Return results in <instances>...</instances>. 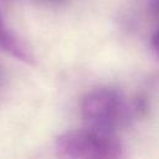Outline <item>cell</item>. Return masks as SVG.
Returning a JSON list of instances; mask_svg holds the SVG:
<instances>
[{"label": "cell", "instance_id": "cell-4", "mask_svg": "<svg viewBox=\"0 0 159 159\" xmlns=\"http://www.w3.org/2000/svg\"><path fill=\"white\" fill-rule=\"evenodd\" d=\"M148 5H149V12H150V15L154 19L159 20V0H149Z\"/></svg>", "mask_w": 159, "mask_h": 159}, {"label": "cell", "instance_id": "cell-1", "mask_svg": "<svg viewBox=\"0 0 159 159\" xmlns=\"http://www.w3.org/2000/svg\"><path fill=\"white\" fill-rule=\"evenodd\" d=\"M144 114L145 109L139 97L130 101L113 87L94 88L81 102L84 127L113 134Z\"/></svg>", "mask_w": 159, "mask_h": 159}, {"label": "cell", "instance_id": "cell-6", "mask_svg": "<svg viewBox=\"0 0 159 159\" xmlns=\"http://www.w3.org/2000/svg\"><path fill=\"white\" fill-rule=\"evenodd\" d=\"M52 1H62V0H52Z\"/></svg>", "mask_w": 159, "mask_h": 159}, {"label": "cell", "instance_id": "cell-2", "mask_svg": "<svg viewBox=\"0 0 159 159\" xmlns=\"http://www.w3.org/2000/svg\"><path fill=\"white\" fill-rule=\"evenodd\" d=\"M58 159H123L124 147L113 133L92 128L62 133L55 142Z\"/></svg>", "mask_w": 159, "mask_h": 159}, {"label": "cell", "instance_id": "cell-5", "mask_svg": "<svg viewBox=\"0 0 159 159\" xmlns=\"http://www.w3.org/2000/svg\"><path fill=\"white\" fill-rule=\"evenodd\" d=\"M152 46H153L155 53H157L158 57H159V29L154 32V35H153V37H152Z\"/></svg>", "mask_w": 159, "mask_h": 159}, {"label": "cell", "instance_id": "cell-3", "mask_svg": "<svg viewBox=\"0 0 159 159\" xmlns=\"http://www.w3.org/2000/svg\"><path fill=\"white\" fill-rule=\"evenodd\" d=\"M0 50L27 65H34L35 62V57L31 50L7 25L1 12H0Z\"/></svg>", "mask_w": 159, "mask_h": 159}]
</instances>
